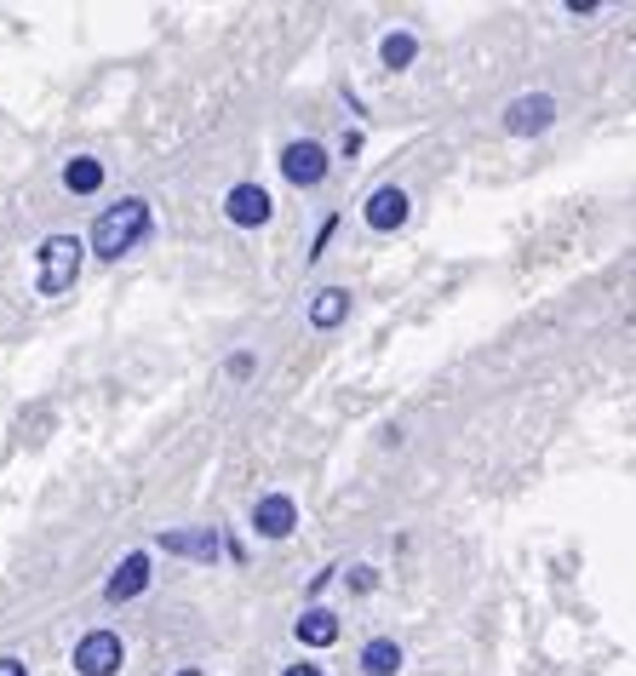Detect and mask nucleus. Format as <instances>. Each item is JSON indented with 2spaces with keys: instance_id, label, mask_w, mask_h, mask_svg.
I'll list each match as a JSON object with an SVG mask.
<instances>
[{
  "instance_id": "nucleus-19",
  "label": "nucleus",
  "mask_w": 636,
  "mask_h": 676,
  "mask_svg": "<svg viewBox=\"0 0 636 676\" xmlns=\"http://www.w3.org/2000/svg\"><path fill=\"white\" fill-rule=\"evenodd\" d=\"M282 676H321V665H310V660H298V665H287Z\"/></svg>"
},
{
  "instance_id": "nucleus-13",
  "label": "nucleus",
  "mask_w": 636,
  "mask_h": 676,
  "mask_svg": "<svg viewBox=\"0 0 636 676\" xmlns=\"http://www.w3.org/2000/svg\"><path fill=\"white\" fill-rule=\"evenodd\" d=\"M362 671H367V676H396V671H401V642L373 637V642L362 648Z\"/></svg>"
},
{
  "instance_id": "nucleus-16",
  "label": "nucleus",
  "mask_w": 636,
  "mask_h": 676,
  "mask_svg": "<svg viewBox=\"0 0 636 676\" xmlns=\"http://www.w3.org/2000/svg\"><path fill=\"white\" fill-rule=\"evenodd\" d=\"M373 585H378V573H373V568H355V573H350V591H362V596H367Z\"/></svg>"
},
{
  "instance_id": "nucleus-17",
  "label": "nucleus",
  "mask_w": 636,
  "mask_h": 676,
  "mask_svg": "<svg viewBox=\"0 0 636 676\" xmlns=\"http://www.w3.org/2000/svg\"><path fill=\"white\" fill-rule=\"evenodd\" d=\"M0 676H30V665H23V660H12V654H7V660H0Z\"/></svg>"
},
{
  "instance_id": "nucleus-9",
  "label": "nucleus",
  "mask_w": 636,
  "mask_h": 676,
  "mask_svg": "<svg viewBox=\"0 0 636 676\" xmlns=\"http://www.w3.org/2000/svg\"><path fill=\"white\" fill-rule=\"evenodd\" d=\"M161 550H172V557H201V562H213L218 550H230V539H224L218 528H201V534H161Z\"/></svg>"
},
{
  "instance_id": "nucleus-2",
  "label": "nucleus",
  "mask_w": 636,
  "mask_h": 676,
  "mask_svg": "<svg viewBox=\"0 0 636 676\" xmlns=\"http://www.w3.org/2000/svg\"><path fill=\"white\" fill-rule=\"evenodd\" d=\"M81 259H87V241L81 236H46L41 241V264H35V287L46 298H64L81 275Z\"/></svg>"
},
{
  "instance_id": "nucleus-18",
  "label": "nucleus",
  "mask_w": 636,
  "mask_h": 676,
  "mask_svg": "<svg viewBox=\"0 0 636 676\" xmlns=\"http://www.w3.org/2000/svg\"><path fill=\"white\" fill-rule=\"evenodd\" d=\"M230 373H236V379H247V373H252V356H247V350H241V356H230Z\"/></svg>"
},
{
  "instance_id": "nucleus-14",
  "label": "nucleus",
  "mask_w": 636,
  "mask_h": 676,
  "mask_svg": "<svg viewBox=\"0 0 636 676\" xmlns=\"http://www.w3.org/2000/svg\"><path fill=\"white\" fill-rule=\"evenodd\" d=\"M98 184H104V167H98L92 156H75V161L64 167V190H69V195H92Z\"/></svg>"
},
{
  "instance_id": "nucleus-4",
  "label": "nucleus",
  "mask_w": 636,
  "mask_h": 676,
  "mask_svg": "<svg viewBox=\"0 0 636 676\" xmlns=\"http://www.w3.org/2000/svg\"><path fill=\"white\" fill-rule=\"evenodd\" d=\"M282 172H287L293 190H316V184L327 179V149H321L316 138H293V144L282 149Z\"/></svg>"
},
{
  "instance_id": "nucleus-20",
  "label": "nucleus",
  "mask_w": 636,
  "mask_h": 676,
  "mask_svg": "<svg viewBox=\"0 0 636 676\" xmlns=\"http://www.w3.org/2000/svg\"><path fill=\"white\" fill-rule=\"evenodd\" d=\"M178 676H201V671H178Z\"/></svg>"
},
{
  "instance_id": "nucleus-15",
  "label": "nucleus",
  "mask_w": 636,
  "mask_h": 676,
  "mask_svg": "<svg viewBox=\"0 0 636 676\" xmlns=\"http://www.w3.org/2000/svg\"><path fill=\"white\" fill-rule=\"evenodd\" d=\"M378 58H385V69H407L419 58V35H407V30H390L385 41H378Z\"/></svg>"
},
{
  "instance_id": "nucleus-6",
  "label": "nucleus",
  "mask_w": 636,
  "mask_h": 676,
  "mask_svg": "<svg viewBox=\"0 0 636 676\" xmlns=\"http://www.w3.org/2000/svg\"><path fill=\"white\" fill-rule=\"evenodd\" d=\"M275 202H270V190L264 184H236L230 195H224V218L241 224V230H259V224H270Z\"/></svg>"
},
{
  "instance_id": "nucleus-10",
  "label": "nucleus",
  "mask_w": 636,
  "mask_h": 676,
  "mask_svg": "<svg viewBox=\"0 0 636 676\" xmlns=\"http://www.w3.org/2000/svg\"><path fill=\"white\" fill-rule=\"evenodd\" d=\"M149 585V557H126L115 573H110V585H104V596L110 603H133V596Z\"/></svg>"
},
{
  "instance_id": "nucleus-5",
  "label": "nucleus",
  "mask_w": 636,
  "mask_h": 676,
  "mask_svg": "<svg viewBox=\"0 0 636 676\" xmlns=\"http://www.w3.org/2000/svg\"><path fill=\"white\" fill-rule=\"evenodd\" d=\"M407 213H413V202H407L401 184H378V190L367 195V207H362V218H367L373 236H396L401 224H407Z\"/></svg>"
},
{
  "instance_id": "nucleus-7",
  "label": "nucleus",
  "mask_w": 636,
  "mask_h": 676,
  "mask_svg": "<svg viewBox=\"0 0 636 676\" xmlns=\"http://www.w3.org/2000/svg\"><path fill=\"white\" fill-rule=\"evenodd\" d=\"M75 671L81 676H115L121 671V637L115 631H92L75 648Z\"/></svg>"
},
{
  "instance_id": "nucleus-11",
  "label": "nucleus",
  "mask_w": 636,
  "mask_h": 676,
  "mask_svg": "<svg viewBox=\"0 0 636 676\" xmlns=\"http://www.w3.org/2000/svg\"><path fill=\"white\" fill-rule=\"evenodd\" d=\"M344 316H350V293H344V287H321V293L310 298V328L333 333Z\"/></svg>"
},
{
  "instance_id": "nucleus-1",
  "label": "nucleus",
  "mask_w": 636,
  "mask_h": 676,
  "mask_svg": "<svg viewBox=\"0 0 636 676\" xmlns=\"http://www.w3.org/2000/svg\"><path fill=\"white\" fill-rule=\"evenodd\" d=\"M149 236V202H121V207H110V213H98V224H92V253L98 259H121V253H133V247Z\"/></svg>"
},
{
  "instance_id": "nucleus-12",
  "label": "nucleus",
  "mask_w": 636,
  "mask_h": 676,
  "mask_svg": "<svg viewBox=\"0 0 636 676\" xmlns=\"http://www.w3.org/2000/svg\"><path fill=\"white\" fill-rule=\"evenodd\" d=\"M298 642L304 648H333L339 642V614H327V608H310V614H298Z\"/></svg>"
},
{
  "instance_id": "nucleus-8",
  "label": "nucleus",
  "mask_w": 636,
  "mask_h": 676,
  "mask_svg": "<svg viewBox=\"0 0 636 676\" xmlns=\"http://www.w3.org/2000/svg\"><path fill=\"white\" fill-rule=\"evenodd\" d=\"M293 522H298V505L287 493H264L259 505H252V534L259 539H287Z\"/></svg>"
},
{
  "instance_id": "nucleus-3",
  "label": "nucleus",
  "mask_w": 636,
  "mask_h": 676,
  "mask_svg": "<svg viewBox=\"0 0 636 676\" xmlns=\"http://www.w3.org/2000/svg\"><path fill=\"white\" fill-rule=\"evenodd\" d=\"M556 127V98L550 92H522L504 104V133L511 138H540Z\"/></svg>"
}]
</instances>
